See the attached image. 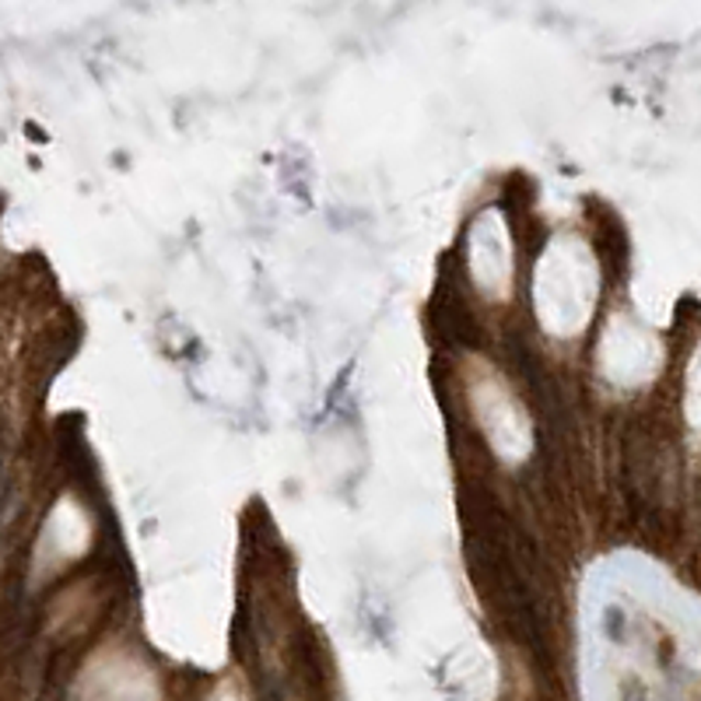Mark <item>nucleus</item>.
Returning <instances> with one entry per match:
<instances>
[{"instance_id":"f03ea898","label":"nucleus","mask_w":701,"mask_h":701,"mask_svg":"<svg viewBox=\"0 0 701 701\" xmlns=\"http://www.w3.org/2000/svg\"><path fill=\"white\" fill-rule=\"evenodd\" d=\"M471 263H474V274H477V284L484 287L488 295L501 298L506 295V278H509V253H506V231H501V222L498 214L488 211L480 214V218L474 222V231H471Z\"/></svg>"},{"instance_id":"7ed1b4c3","label":"nucleus","mask_w":701,"mask_h":701,"mask_svg":"<svg viewBox=\"0 0 701 701\" xmlns=\"http://www.w3.org/2000/svg\"><path fill=\"white\" fill-rule=\"evenodd\" d=\"M688 410H691L694 425L701 428V358H698L694 375H691V397H688Z\"/></svg>"},{"instance_id":"f257e3e1","label":"nucleus","mask_w":701,"mask_h":701,"mask_svg":"<svg viewBox=\"0 0 701 701\" xmlns=\"http://www.w3.org/2000/svg\"><path fill=\"white\" fill-rule=\"evenodd\" d=\"M592 295H597V274H592L586 249L575 239L554 242L544 263H536V302L544 298L541 309L547 327L579 330L589 316Z\"/></svg>"}]
</instances>
